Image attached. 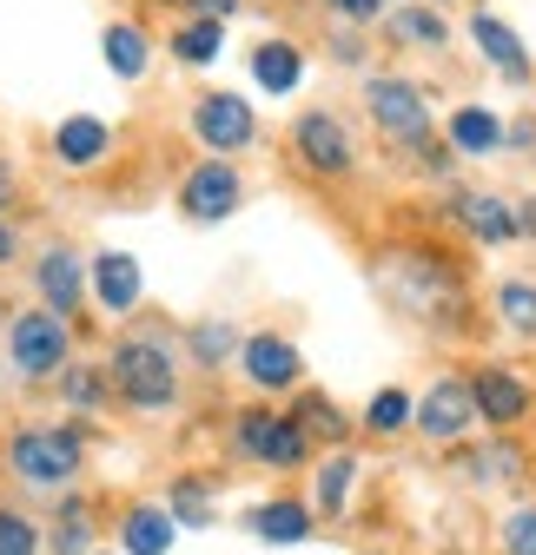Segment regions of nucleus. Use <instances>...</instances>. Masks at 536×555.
Wrapping results in <instances>:
<instances>
[{"instance_id":"nucleus-1","label":"nucleus","mask_w":536,"mask_h":555,"mask_svg":"<svg viewBox=\"0 0 536 555\" xmlns=\"http://www.w3.org/2000/svg\"><path fill=\"white\" fill-rule=\"evenodd\" d=\"M378 285L391 292L397 311H411V318H424V324H457V318H463V278L450 271L444 251H424V245L384 251Z\"/></svg>"},{"instance_id":"nucleus-2","label":"nucleus","mask_w":536,"mask_h":555,"mask_svg":"<svg viewBox=\"0 0 536 555\" xmlns=\"http://www.w3.org/2000/svg\"><path fill=\"white\" fill-rule=\"evenodd\" d=\"M106 384L132 410H173L179 403V358H173V344L146 337V331H126L113 344V358H106Z\"/></svg>"},{"instance_id":"nucleus-3","label":"nucleus","mask_w":536,"mask_h":555,"mask_svg":"<svg viewBox=\"0 0 536 555\" xmlns=\"http://www.w3.org/2000/svg\"><path fill=\"white\" fill-rule=\"evenodd\" d=\"M66 358H74V324H66V318H53L47 305L8 318V364H14L21 384H47V377H60Z\"/></svg>"},{"instance_id":"nucleus-4","label":"nucleus","mask_w":536,"mask_h":555,"mask_svg":"<svg viewBox=\"0 0 536 555\" xmlns=\"http://www.w3.org/2000/svg\"><path fill=\"white\" fill-rule=\"evenodd\" d=\"M80 463H87V443L74 430H60V424L14 430V443H8V469L27 482V490H66V482L80 476Z\"/></svg>"},{"instance_id":"nucleus-5","label":"nucleus","mask_w":536,"mask_h":555,"mask_svg":"<svg viewBox=\"0 0 536 555\" xmlns=\"http://www.w3.org/2000/svg\"><path fill=\"white\" fill-rule=\"evenodd\" d=\"M365 113H371V126L391 139V146H431V106H424V93L411 87V80H397V74H371L365 80Z\"/></svg>"},{"instance_id":"nucleus-6","label":"nucleus","mask_w":536,"mask_h":555,"mask_svg":"<svg viewBox=\"0 0 536 555\" xmlns=\"http://www.w3.org/2000/svg\"><path fill=\"white\" fill-rule=\"evenodd\" d=\"M292 153H298V166L318 172V179H345V172L358 166V139H352V126H345L339 113L305 106V113L292 119Z\"/></svg>"},{"instance_id":"nucleus-7","label":"nucleus","mask_w":536,"mask_h":555,"mask_svg":"<svg viewBox=\"0 0 536 555\" xmlns=\"http://www.w3.org/2000/svg\"><path fill=\"white\" fill-rule=\"evenodd\" d=\"M232 450H239V456H252V463L292 469V463H305L311 437H305V424H298V416H272V410H239V416H232Z\"/></svg>"},{"instance_id":"nucleus-8","label":"nucleus","mask_w":536,"mask_h":555,"mask_svg":"<svg viewBox=\"0 0 536 555\" xmlns=\"http://www.w3.org/2000/svg\"><path fill=\"white\" fill-rule=\"evenodd\" d=\"M192 132L213 159H232L258 139V106L245 93H199L192 100Z\"/></svg>"},{"instance_id":"nucleus-9","label":"nucleus","mask_w":536,"mask_h":555,"mask_svg":"<svg viewBox=\"0 0 536 555\" xmlns=\"http://www.w3.org/2000/svg\"><path fill=\"white\" fill-rule=\"evenodd\" d=\"M245 205V179H239V166L232 159H199L186 179H179V212L192 219V225H219V219H232Z\"/></svg>"},{"instance_id":"nucleus-10","label":"nucleus","mask_w":536,"mask_h":555,"mask_svg":"<svg viewBox=\"0 0 536 555\" xmlns=\"http://www.w3.org/2000/svg\"><path fill=\"white\" fill-rule=\"evenodd\" d=\"M87 271L93 264L74 245H40V258H34V292H40V305L53 318H80V305H87Z\"/></svg>"},{"instance_id":"nucleus-11","label":"nucleus","mask_w":536,"mask_h":555,"mask_svg":"<svg viewBox=\"0 0 536 555\" xmlns=\"http://www.w3.org/2000/svg\"><path fill=\"white\" fill-rule=\"evenodd\" d=\"M411 424H418V437H431V443H457L471 424H484V416H477V397H471V384H463V377H437V384L418 397V416H411Z\"/></svg>"},{"instance_id":"nucleus-12","label":"nucleus","mask_w":536,"mask_h":555,"mask_svg":"<svg viewBox=\"0 0 536 555\" xmlns=\"http://www.w3.org/2000/svg\"><path fill=\"white\" fill-rule=\"evenodd\" d=\"M239 371H245L258 390H292L305 364H298V344H292V337H279V331H252L245 351H239Z\"/></svg>"},{"instance_id":"nucleus-13","label":"nucleus","mask_w":536,"mask_h":555,"mask_svg":"<svg viewBox=\"0 0 536 555\" xmlns=\"http://www.w3.org/2000/svg\"><path fill=\"white\" fill-rule=\"evenodd\" d=\"M106 153H113V126H106V119H93V113H66V119L53 126V159H60L66 172H93Z\"/></svg>"},{"instance_id":"nucleus-14","label":"nucleus","mask_w":536,"mask_h":555,"mask_svg":"<svg viewBox=\"0 0 536 555\" xmlns=\"http://www.w3.org/2000/svg\"><path fill=\"white\" fill-rule=\"evenodd\" d=\"M93 292H100V311L132 318V311H140V298H146L140 258H132V251H100L93 258Z\"/></svg>"},{"instance_id":"nucleus-15","label":"nucleus","mask_w":536,"mask_h":555,"mask_svg":"<svg viewBox=\"0 0 536 555\" xmlns=\"http://www.w3.org/2000/svg\"><path fill=\"white\" fill-rule=\"evenodd\" d=\"M450 219L471 225V238H484V245L523 238V232H516V205H503V198H490V192H457V198H450Z\"/></svg>"},{"instance_id":"nucleus-16","label":"nucleus","mask_w":536,"mask_h":555,"mask_svg":"<svg viewBox=\"0 0 536 555\" xmlns=\"http://www.w3.org/2000/svg\"><path fill=\"white\" fill-rule=\"evenodd\" d=\"M471 397H477V416H484V424H516V416L529 410L523 377L503 371V364H484V371L471 377Z\"/></svg>"},{"instance_id":"nucleus-17","label":"nucleus","mask_w":536,"mask_h":555,"mask_svg":"<svg viewBox=\"0 0 536 555\" xmlns=\"http://www.w3.org/2000/svg\"><path fill=\"white\" fill-rule=\"evenodd\" d=\"M100 53H106V74H113V80H146V66H153V34H146L140 21H106Z\"/></svg>"},{"instance_id":"nucleus-18","label":"nucleus","mask_w":536,"mask_h":555,"mask_svg":"<svg viewBox=\"0 0 536 555\" xmlns=\"http://www.w3.org/2000/svg\"><path fill=\"white\" fill-rule=\"evenodd\" d=\"M252 80H258V93H272V100L298 93L305 87V53L292 40H258L252 47Z\"/></svg>"},{"instance_id":"nucleus-19","label":"nucleus","mask_w":536,"mask_h":555,"mask_svg":"<svg viewBox=\"0 0 536 555\" xmlns=\"http://www.w3.org/2000/svg\"><path fill=\"white\" fill-rule=\"evenodd\" d=\"M173 535H179V522H173V509H159V503H132V509L119 516V555H166Z\"/></svg>"},{"instance_id":"nucleus-20","label":"nucleus","mask_w":536,"mask_h":555,"mask_svg":"<svg viewBox=\"0 0 536 555\" xmlns=\"http://www.w3.org/2000/svg\"><path fill=\"white\" fill-rule=\"evenodd\" d=\"M471 40L484 47V60L497 66L503 80H529V53H523V40H516L490 8H477V14H471Z\"/></svg>"},{"instance_id":"nucleus-21","label":"nucleus","mask_w":536,"mask_h":555,"mask_svg":"<svg viewBox=\"0 0 536 555\" xmlns=\"http://www.w3.org/2000/svg\"><path fill=\"white\" fill-rule=\"evenodd\" d=\"M497 146H503V119H497L490 106H457V113H450V153L484 159V153H497Z\"/></svg>"},{"instance_id":"nucleus-22","label":"nucleus","mask_w":536,"mask_h":555,"mask_svg":"<svg viewBox=\"0 0 536 555\" xmlns=\"http://www.w3.org/2000/svg\"><path fill=\"white\" fill-rule=\"evenodd\" d=\"M245 529L258 535V542H279V548H292V542H305L311 535V509L305 503H258L252 516H245Z\"/></svg>"},{"instance_id":"nucleus-23","label":"nucleus","mask_w":536,"mask_h":555,"mask_svg":"<svg viewBox=\"0 0 536 555\" xmlns=\"http://www.w3.org/2000/svg\"><path fill=\"white\" fill-rule=\"evenodd\" d=\"M226 53V21H213V14H186L179 27H173V60H186V66H213Z\"/></svg>"},{"instance_id":"nucleus-24","label":"nucleus","mask_w":536,"mask_h":555,"mask_svg":"<svg viewBox=\"0 0 536 555\" xmlns=\"http://www.w3.org/2000/svg\"><path fill=\"white\" fill-rule=\"evenodd\" d=\"M186 351L199 358V371H219V364H232V351H245V337L232 318H199L186 331Z\"/></svg>"},{"instance_id":"nucleus-25","label":"nucleus","mask_w":536,"mask_h":555,"mask_svg":"<svg viewBox=\"0 0 536 555\" xmlns=\"http://www.w3.org/2000/svg\"><path fill=\"white\" fill-rule=\"evenodd\" d=\"M53 555H93V503L74 490L60 496V516H53Z\"/></svg>"},{"instance_id":"nucleus-26","label":"nucleus","mask_w":536,"mask_h":555,"mask_svg":"<svg viewBox=\"0 0 536 555\" xmlns=\"http://www.w3.org/2000/svg\"><path fill=\"white\" fill-rule=\"evenodd\" d=\"M352 482H358V456H352V450L324 456V463H318V509L339 516V509L352 503Z\"/></svg>"},{"instance_id":"nucleus-27","label":"nucleus","mask_w":536,"mask_h":555,"mask_svg":"<svg viewBox=\"0 0 536 555\" xmlns=\"http://www.w3.org/2000/svg\"><path fill=\"white\" fill-rule=\"evenodd\" d=\"M497 318L516 337H536V285H529V278H503V285H497Z\"/></svg>"},{"instance_id":"nucleus-28","label":"nucleus","mask_w":536,"mask_h":555,"mask_svg":"<svg viewBox=\"0 0 536 555\" xmlns=\"http://www.w3.org/2000/svg\"><path fill=\"white\" fill-rule=\"evenodd\" d=\"M173 522L179 529H213V490H206V482H199V476H179L173 482Z\"/></svg>"},{"instance_id":"nucleus-29","label":"nucleus","mask_w":536,"mask_h":555,"mask_svg":"<svg viewBox=\"0 0 536 555\" xmlns=\"http://www.w3.org/2000/svg\"><path fill=\"white\" fill-rule=\"evenodd\" d=\"M391 34L411 40V47H444V40H450V21H444L437 8H397V14H391Z\"/></svg>"},{"instance_id":"nucleus-30","label":"nucleus","mask_w":536,"mask_h":555,"mask_svg":"<svg viewBox=\"0 0 536 555\" xmlns=\"http://www.w3.org/2000/svg\"><path fill=\"white\" fill-rule=\"evenodd\" d=\"M411 416H418V403H411L405 390H378V397H371V410H365V430L397 437V430H411Z\"/></svg>"},{"instance_id":"nucleus-31","label":"nucleus","mask_w":536,"mask_h":555,"mask_svg":"<svg viewBox=\"0 0 536 555\" xmlns=\"http://www.w3.org/2000/svg\"><path fill=\"white\" fill-rule=\"evenodd\" d=\"M463 469H471V482H510V476H523V456H516V443H490Z\"/></svg>"},{"instance_id":"nucleus-32","label":"nucleus","mask_w":536,"mask_h":555,"mask_svg":"<svg viewBox=\"0 0 536 555\" xmlns=\"http://www.w3.org/2000/svg\"><path fill=\"white\" fill-rule=\"evenodd\" d=\"M60 397L74 403V410H100L106 403V377L93 364H74V371H60Z\"/></svg>"},{"instance_id":"nucleus-33","label":"nucleus","mask_w":536,"mask_h":555,"mask_svg":"<svg viewBox=\"0 0 536 555\" xmlns=\"http://www.w3.org/2000/svg\"><path fill=\"white\" fill-rule=\"evenodd\" d=\"M0 555H40V522L21 509H0Z\"/></svg>"},{"instance_id":"nucleus-34","label":"nucleus","mask_w":536,"mask_h":555,"mask_svg":"<svg viewBox=\"0 0 536 555\" xmlns=\"http://www.w3.org/2000/svg\"><path fill=\"white\" fill-rule=\"evenodd\" d=\"M292 416L305 424V437H311V430H318V437H345V410H331V403H324L318 390H311V397H305V403H298Z\"/></svg>"},{"instance_id":"nucleus-35","label":"nucleus","mask_w":536,"mask_h":555,"mask_svg":"<svg viewBox=\"0 0 536 555\" xmlns=\"http://www.w3.org/2000/svg\"><path fill=\"white\" fill-rule=\"evenodd\" d=\"M503 548L510 555H536V509H510L503 516Z\"/></svg>"},{"instance_id":"nucleus-36","label":"nucleus","mask_w":536,"mask_h":555,"mask_svg":"<svg viewBox=\"0 0 536 555\" xmlns=\"http://www.w3.org/2000/svg\"><path fill=\"white\" fill-rule=\"evenodd\" d=\"M331 14H339L345 27H365V21H378V14H384V0H331Z\"/></svg>"},{"instance_id":"nucleus-37","label":"nucleus","mask_w":536,"mask_h":555,"mask_svg":"<svg viewBox=\"0 0 536 555\" xmlns=\"http://www.w3.org/2000/svg\"><path fill=\"white\" fill-rule=\"evenodd\" d=\"M331 60H339V66H358V60H365V40H358L352 27H331Z\"/></svg>"},{"instance_id":"nucleus-38","label":"nucleus","mask_w":536,"mask_h":555,"mask_svg":"<svg viewBox=\"0 0 536 555\" xmlns=\"http://www.w3.org/2000/svg\"><path fill=\"white\" fill-rule=\"evenodd\" d=\"M14 192H21V179H14V166H8V159H0V212L14 205Z\"/></svg>"},{"instance_id":"nucleus-39","label":"nucleus","mask_w":536,"mask_h":555,"mask_svg":"<svg viewBox=\"0 0 536 555\" xmlns=\"http://www.w3.org/2000/svg\"><path fill=\"white\" fill-rule=\"evenodd\" d=\"M21 251V238H14V225H8V212H0V264H8Z\"/></svg>"},{"instance_id":"nucleus-40","label":"nucleus","mask_w":536,"mask_h":555,"mask_svg":"<svg viewBox=\"0 0 536 555\" xmlns=\"http://www.w3.org/2000/svg\"><path fill=\"white\" fill-rule=\"evenodd\" d=\"M173 8H179V0H173ZM186 8H199V0H186Z\"/></svg>"},{"instance_id":"nucleus-41","label":"nucleus","mask_w":536,"mask_h":555,"mask_svg":"<svg viewBox=\"0 0 536 555\" xmlns=\"http://www.w3.org/2000/svg\"><path fill=\"white\" fill-rule=\"evenodd\" d=\"M106 555H119V548H106Z\"/></svg>"}]
</instances>
